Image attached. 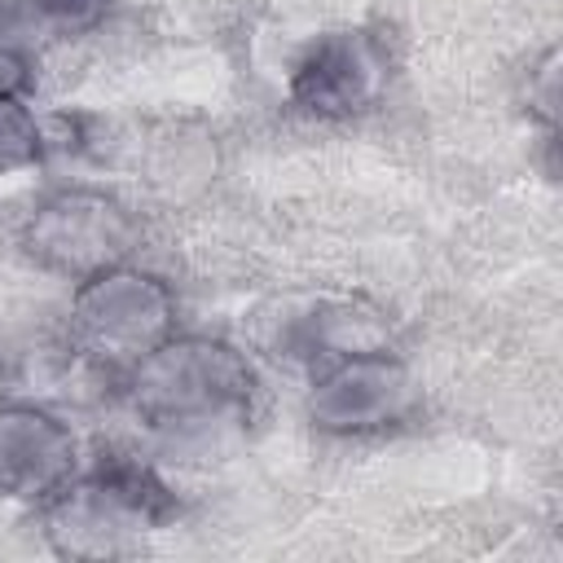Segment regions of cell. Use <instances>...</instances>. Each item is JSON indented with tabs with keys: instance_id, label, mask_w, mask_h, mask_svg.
<instances>
[{
	"instance_id": "obj_9",
	"label": "cell",
	"mask_w": 563,
	"mask_h": 563,
	"mask_svg": "<svg viewBox=\"0 0 563 563\" xmlns=\"http://www.w3.org/2000/svg\"><path fill=\"white\" fill-rule=\"evenodd\" d=\"M44 158V128L22 97H0V176L26 172Z\"/></svg>"
},
{
	"instance_id": "obj_8",
	"label": "cell",
	"mask_w": 563,
	"mask_h": 563,
	"mask_svg": "<svg viewBox=\"0 0 563 563\" xmlns=\"http://www.w3.org/2000/svg\"><path fill=\"white\" fill-rule=\"evenodd\" d=\"M4 22L22 26V31H40V35H88L92 26L106 22L110 0H0Z\"/></svg>"
},
{
	"instance_id": "obj_2",
	"label": "cell",
	"mask_w": 563,
	"mask_h": 563,
	"mask_svg": "<svg viewBox=\"0 0 563 563\" xmlns=\"http://www.w3.org/2000/svg\"><path fill=\"white\" fill-rule=\"evenodd\" d=\"M180 515L176 493L132 453H101L48 501V532L62 554L97 559L128 550L132 532H154Z\"/></svg>"
},
{
	"instance_id": "obj_5",
	"label": "cell",
	"mask_w": 563,
	"mask_h": 563,
	"mask_svg": "<svg viewBox=\"0 0 563 563\" xmlns=\"http://www.w3.org/2000/svg\"><path fill=\"white\" fill-rule=\"evenodd\" d=\"M409 400V369L387 347H347L325 356L308 391V422L325 435H374L396 427Z\"/></svg>"
},
{
	"instance_id": "obj_4",
	"label": "cell",
	"mask_w": 563,
	"mask_h": 563,
	"mask_svg": "<svg viewBox=\"0 0 563 563\" xmlns=\"http://www.w3.org/2000/svg\"><path fill=\"white\" fill-rule=\"evenodd\" d=\"M22 246L40 268L84 282L128 264V255L141 246V224L123 202L97 189H62L31 211Z\"/></svg>"
},
{
	"instance_id": "obj_10",
	"label": "cell",
	"mask_w": 563,
	"mask_h": 563,
	"mask_svg": "<svg viewBox=\"0 0 563 563\" xmlns=\"http://www.w3.org/2000/svg\"><path fill=\"white\" fill-rule=\"evenodd\" d=\"M31 88V62L0 35V97H22Z\"/></svg>"
},
{
	"instance_id": "obj_3",
	"label": "cell",
	"mask_w": 563,
	"mask_h": 563,
	"mask_svg": "<svg viewBox=\"0 0 563 563\" xmlns=\"http://www.w3.org/2000/svg\"><path fill=\"white\" fill-rule=\"evenodd\" d=\"M176 325V299L167 282L141 268H106L75 286L70 295V339L79 352L106 365H136Z\"/></svg>"
},
{
	"instance_id": "obj_6",
	"label": "cell",
	"mask_w": 563,
	"mask_h": 563,
	"mask_svg": "<svg viewBox=\"0 0 563 563\" xmlns=\"http://www.w3.org/2000/svg\"><path fill=\"white\" fill-rule=\"evenodd\" d=\"M387 88V57L365 31H325L317 35L295 70L290 101L317 119H347L369 110Z\"/></svg>"
},
{
	"instance_id": "obj_7",
	"label": "cell",
	"mask_w": 563,
	"mask_h": 563,
	"mask_svg": "<svg viewBox=\"0 0 563 563\" xmlns=\"http://www.w3.org/2000/svg\"><path fill=\"white\" fill-rule=\"evenodd\" d=\"M79 475L75 431L26 400L0 405V497L4 501H53Z\"/></svg>"
},
{
	"instance_id": "obj_1",
	"label": "cell",
	"mask_w": 563,
	"mask_h": 563,
	"mask_svg": "<svg viewBox=\"0 0 563 563\" xmlns=\"http://www.w3.org/2000/svg\"><path fill=\"white\" fill-rule=\"evenodd\" d=\"M255 387L251 361L233 343L207 334H167L154 352L128 365V400L136 418L172 435L246 422Z\"/></svg>"
}]
</instances>
